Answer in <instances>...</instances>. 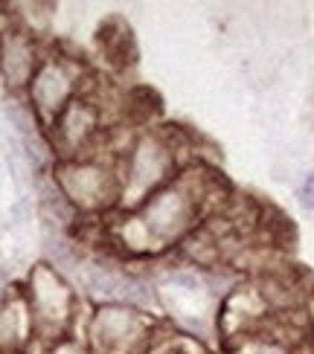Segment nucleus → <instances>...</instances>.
Instances as JSON below:
<instances>
[{"mask_svg":"<svg viewBox=\"0 0 314 354\" xmlns=\"http://www.w3.org/2000/svg\"><path fill=\"white\" fill-rule=\"evenodd\" d=\"M303 203L306 206H314V174L306 180V186H303Z\"/></svg>","mask_w":314,"mask_h":354,"instance_id":"obj_1","label":"nucleus"},{"mask_svg":"<svg viewBox=\"0 0 314 354\" xmlns=\"http://www.w3.org/2000/svg\"><path fill=\"white\" fill-rule=\"evenodd\" d=\"M256 354H282V351H279V348H268V346H265V348H259Z\"/></svg>","mask_w":314,"mask_h":354,"instance_id":"obj_2","label":"nucleus"}]
</instances>
